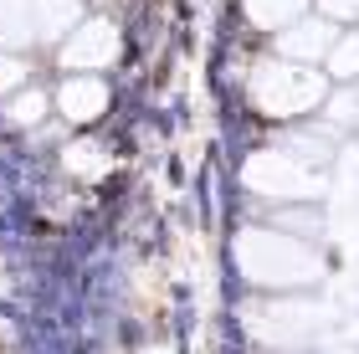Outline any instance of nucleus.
I'll use <instances>...</instances> for the list:
<instances>
[{"mask_svg":"<svg viewBox=\"0 0 359 354\" xmlns=\"http://www.w3.org/2000/svg\"><path fill=\"white\" fill-rule=\"evenodd\" d=\"M31 36H36L31 0H0V46H21Z\"/></svg>","mask_w":359,"mask_h":354,"instance_id":"9","label":"nucleus"},{"mask_svg":"<svg viewBox=\"0 0 359 354\" xmlns=\"http://www.w3.org/2000/svg\"><path fill=\"white\" fill-rule=\"evenodd\" d=\"M329 46H334V26H329V15H298L292 26L277 31V52H283L287 62L329 57Z\"/></svg>","mask_w":359,"mask_h":354,"instance_id":"6","label":"nucleus"},{"mask_svg":"<svg viewBox=\"0 0 359 354\" xmlns=\"http://www.w3.org/2000/svg\"><path fill=\"white\" fill-rule=\"evenodd\" d=\"M303 11H308V0H247V15H252L257 26H267V31L292 26Z\"/></svg>","mask_w":359,"mask_h":354,"instance_id":"10","label":"nucleus"},{"mask_svg":"<svg viewBox=\"0 0 359 354\" xmlns=\"http://www.w3.org/2000/svg\"><path fill=\"white\" fill-rule=\"evenodd\" d=\"M287 149H292V159H303V165H323V159L334 154V134L329 128H298V134L287 139Z\"/></svg>","mask_w":359,"mask_h":354,"instance_id":"11","label":"nucleus"},{"mask_svg":"<svg viewBox=\"0 0 359 354\" xmlns=\"http://www.w3.org/2000/svg\"><path fill=\"white\" fill-rule=\"evenodd\" d=\"M283 226H287V231L318 236V231H323V216H318V211H283Z\"/></svg>","mask_w":359,"mask_h":354,"instance_id":"15","label":"nucleus"},{"mask_svg":"<svg viewBox=\"0 0 359 354\" xmlns=\"http://www.w3.org/2000/svg\"><path fill=\"white\" fill-rule=\"evenodd\" d=\"M318 11L329 21H359V0H318Z\"/></svg>","mask_w":359,"mask_h":354,"instance_id":"16","label":"nucleus"},{"mask_svg":"<svg viewBox=\"0 0 359 354\" xmlns=\"http://www.w3.org/2000/svg\"><path fill=\"white\" fill-rule=\"evenodd\" d=\"M113 57H118V31L108 21H83L62 41V62H67L72 72H97V67H108Z\"/></svg>","mask_w":359,"mask_h":354,"instance_id":"5","label":"nucleus"},{"mask_svg":"<svg viewBox=\"0 0 359 354\" xmlns=\"http://www.w3.org/2000/svg\"><path fill=\"white\" fill-rule=\"evenodd\" d=\"M57 108H62V118H72V123H93L108 108V83L93 77V72H77L57 88Z\"/></svg>","mask_w":359,"mask_h":354,"instance_id":"7","label":"nucleus"},{"mask_svg":"<svg viewBox=\"0 0 359 354\" xmlns=\"http://www.w3.org/2000/svg\"><path fill=\"white\" fill-rule=\"evenodd\" d=\"M318 324L323 318H318L313 303H267V308H257L252 334L267 339V344H303V339L318 334Z\"/></svg>","mask_w":359,"mask_h":354,"instance_id":"4","label":"nucleus"},{"mask_svg":"<svg viewBox=\"0 0 359 354\" xmlns=\"http://www.w3.org/2000/svg\"><path fill=\"white\" fill-rule=\"evenodd\" d=\"M236 267L257 287H313L323 278V262L308 241L287 231H241L236 241Z\"/></svg>","mask_w":359,"mask_h":354,"instance_id":"1","label":"nucleus"},{"mask_svg":"<svg viewBox=\"0 0 359 354\" xmlns=\"http://www.w3.org/2000/svg\"><path fill=\"white\" fill-rule=\"evenodd\" d=\"M41 114H46V98H41V93H21V98L11 103V118H15V123H36Z\"/></svg>","mask_w":359,"mask_h":354,"instance_id":"13","label":"nucleus"},{"mask_svg":"<svg viewBox=\"0 0 359 354\" xmlns=\"http://www.w3.org/2000/svg\"><path fill=\"white\" fill-rule=\"evenodd\" d=\"M323 77L308 72L303 62H262V67L252 72V103L262 108L267 118H298L308 108L323 103Z\"/></svg>","mask_w":359,"mask_h":354,"instance_id":"2","label":"nucleus"},{"mask_svg":"<svg viewBox=\"0 0 359 354\" xmlns=\"http://www.w3.org/2000/svg\"><path fill=\"white\" fill-rule=\"evenodd\" d=\"M329 77H339V83H354L359 77V31H344L329 46Z\"/></svg>","mask_w":359,"mask_h":354,"instance_id":"12","label":"nucleus"},{"mask_svg":"<svg viewBox=\"0 0 359 354\" xmlns=\"http://www.w3.org/2000/svg\"><path fill=\"white\" fill-rule=\"evenodd\" d=\"M21 83H26V62L11 57V52H0V93H15Z\"/></svg>","mask_w":359,"mask_h":354,"instance_id":"14","label":"nucleus"},{"mask_svg":"<svg viewBox=\"0 0 359 354\" xmlns=\"http://www.w3.org/2000/svg\"><path fill=\"white\" fill-rule=\"evenodd\" d=\"M31 15H36V36L57 41L77 26V0H31Z\"/></svg>","mask_w":359,"mask_h":354,"instance_id":"8","label":"nucleus"},{"mask_svg":"<svg viewBox=\"0 0 359 354\" xmlns=\"http://www.w3.org/2000/svg\"><path fill=\"white\" fill-rule=\"evenodd\" d=\"M354 114H359V98H354V93H344V98L329 103V118H334V123H349Z\"/></svg>","mask_w":359,"mask_h":354,"instance_id":"17","label":"nucleus"},{"mask_svg":"<svg viewBox=\"0 0 359 354\" xmlns=\"http://www.w3.org/2000/svg\"><path fill=\"white\" fill-rule=\"evenodd\" d=\"M247 185L267 200H318L323 196V175L303 159H292L287 149H262L247 159Z\"/></svg>","mask_w":359,"mask_h":354,"instance_id":"3","label":"nucleus"}]
</instances>
